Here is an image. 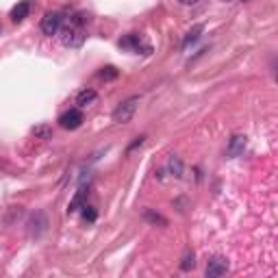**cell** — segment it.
I'll list each match as a JSON object with an SVG mask.
<instances>
[{
  "label": "cell",
  "instance_id": "6da1fadb",
  "mask_svg": "<svg viewBox=\"0 0 278 278\" xmlns=\"http://www.w3.org/2000/svg\"><path fill=\"white\" fill-rule=\"evenodd\" d=\"M137 109H139V96H131V98L122 100V103L113 109V122L128 124L133 118H135Z\"/></svg>",
  "mask_w": 278,
  "mask_h": 278
},
{
  "label": "cell",
  "instance_id": "5b68a950",
  "mask_svg": "<svg viewBox=\"0 0 278 278\" xmlns=\"http://www.w3.org/2000/svg\"><path fill=\"white\" fill-rule=\"evenodd\" d=\"M26 226H29V235H31V237L37 239V237H41V235L46 233V228H48V220H46V215L41 211H35V213H31Z\"/></svg>",
  "mask_w": 278,
  "mask_h": 278
},
{
  "label": "cell",
  "instance_id": "5bb4252c",
  "mask_svg": "<svg viewBox=\"0 0 278 278\" xmlns=\"http://www.w3.org/2000/svg\"><path fill=\"white\" fill-rule=\"evenodd\" d=\"M202 31H205V26H202V24L193 26V29H191V31H189V33H187V35H185V39H183V46H185V48H187V46H189V44H193V41H198V39H200Z\"/></svg>",
  "mask_w": 278,
  "mask_h": 278
},
{
  "label": "cell",
  "instance_id": "8992f818",
  "mask_svg": "<svg viewBox=\"0 0 278 278\" xmlns=\"http://www.w3.org/2000/svg\"><path fill=\"white\" fill-rule=\"evenodd\" d=\"M228 267H230V263H228V259L226 257H213L211 261L207 263V278H220V276H224L226 272H228Z\"/></svg>",
  "mask_w": 278,
  "mask_h": 278
},
{
  "label": "cell",
  "instance_id": "3957f363",
  "mask_svg": "<svg viewBox=\"0 0 278 278\" xmlns=\"http://www.w3.org/2000/svg\"><path fill=\"white\" fill-rule=\"evenodd\" d=\"M61 24H63L61 13H59V11H48L44 17H41L39 29H41V33H44V35L52 37V35H57L59 31H61Z\"/></svg>",
  "mask_w": 278,
  "mask_h": 278
},
{
  "label": "cell",
  "instance_id": "4fadbf2b",
  "mask_svg": "<svg viewBox=\"0 0 278 278\" xmlns=\"http://www.w3.org/2000/svg\"><path fill=\"white\" fill-rule=\"evenodd\" d=\"M196 267V254L191 252V250H187V252L183 254V259H180V270L183 272H189Z\"/></svg>",
  "mask_w": 278,
  "mask_h": 278
},
{
  "label": "cell",
  "instance_id": "7a4b0ae2",
  "mask_svg": "<svg viewBox=\"0 0 278 278\" xmlns=\"http://www.w3.org/2000/svg\"><path fill=\"white\" fill-rule=\"evenodd\" d=\"M83 41H85V31L78 29V26H63L61 29V44L66 48H81Z\"/></svg>",
  "mask_w": 278,
  "mask_h": 278
},
{
  "label": "cell",
  "instance_id": "30bf717a",
  "mask_svg": "<svg viewBox=\"0 0 278 278\" xmlns=\"http://www.w3.org/2000/svg\"><path fill=\"white\" fill-rule=\"evenodd\" d=\"M85 196H87V189H85V187H81V189L76 191V196L72 198V202H70L68 213H76L78 208H83V205H85Z\"/></svg>",
  "mask_w": 278,
  "mask_h": 278
},
{
  "label": "cell",
  "instance_id": "9c48e42d",
  "mask_svg": "<svg viewBox=\"0 0 278 278\" xmlns=\"http://www.w3.org/2000/svg\"><path fill=\"white\" fill-rule=\"evenodd\" d=\"M118 44H120V48L135 50V52H139V48H141V37H139L137 33H128L126 37H122Z\"/></svg>",
  "mask_w": 278,
  "mask_h": 278
},
{
  "label": "cell",
  "instance_id": "8fae6325",
  "mask_svg": "<svg viewBox=\"0 0 278 278\" xmlns=\"http://www.w3.org/2000/svg\"><path fill=\"white\" fill-rule=\"evenodd\" d=\"M96 89H83V91H78V96H76V104H78V109L81 106H87V104H91L96 100Z\"/></svg>",
  "mask_w": 278,
  "mask_h": 278
},
{
  "label": "cell",
  "instance_id": "ffe728a7",
  "mask_svg": "<svg viewBox=\"0 0 278 278\" xmlns=\"http://www.w3.org/2000/svg\"><path fill=\"white\" fill-rule=\"evenodd\" d=\"M180 4H185V7H191V4H198L200 0H178Z\"/></svg>",
  "mask_w": 278,
  "mask_h": 278
},
{
  "label": "cell",
  "instance_id": "52a82bcc",
  "mask_svg": "<svg viewBox=\"0 0 278 278\" xmlns=\"http://www.w3.org/2000/svg\"><path fill=\"white\" fill-rule=\"evenodd\" d=\"M245 146H248V137L245 135H233L228 141V148H226V156L228 159H237V156L243 155Z\"/></svg>",
  "mask_w": 278,
  "mask_h": 278
},
{
  "label": "cell",
  "instance_id": "ac0fdd59",
  "mask_svg": "<svg viewBox=\"0 0 278 278\" xmlns=\"http://www.w3.org/2000/svg\"><path fill=\"white\" fill-rule=\"evenodd\" d=\"M85 211H83V217H85L87 222H96V217H98V213L94 211V207H83Z\"/></svg>",
  "mask_w": 278,
  "mask_h": 278
},
{
  "label": "cell",
  "instance_id": "2e32d148",
  "mask_svg": "<svg viewBox=\"0 0 278 278\" xmlns=\"http://www.w3.org/2000/svg\"><path fill=\"white\" fill-rule=\"evenodd\" d=\"M33 135L37 139H52V126H48V124H39V126L33 128Z\"/></svg>",
  "mask_w": 278,
  "mask_h": 278
},
{
  "label": "cell",
  "instance_id": "277c9868",
  "mask_svg": "<svg viewBox=\"0 0 278 278\" xmlns=\"http://www.w3.org/2000/svg\"><path fill=\"white\" fill-rule=\"evenodd\" d=\"M85 122V115H83V111L78 109H70L66 111V113H61L59 115V126L61 128H66V131H76L81 124Z\"/></svg>",
  "mask_w": 278,
  "mask_h": 278
},
{
  "label": "cell",
  "instance_id": "ba28073f",
  "mask_svg": "<svg viewBox=\"0 0 278 278\" xmlns=\"http://www.w3.org/2000/svg\"><path fill=\"white\" fill-rule=\"evenodd\" d=\"M29 13H31V2L29 0H20V2L11 9V20L13 22H22V20L29 17Z\"/></svg>",
  "mask_w": 278,
  "mask_h": 278
},
{
  "label": "cell",
  "instance_id": "7c38bea8",
  "mask_svg": "<svg viewBox=\"0 0 278 278\" xmlns=\"http://www.w3.org/2000/svg\"><path fill=\"white\" fill-rule=\"evenodd\" d=\"M168 172L172 174L174 178H183L185 168H183V161H180L178 156H170V161H168Z\"/></svg>",
  "mask_w": 278,
  "mask_h": 278
},
{
  "label": "cell",
  "instance_id": "e0dca14e",
  "mask_svg": "<svg viewBox=\"0 0 278 278\" xmlns=\"http://www.w3.org/2000/svg\"><path fill=\"white\" fill-rule=\"evenodd\" d=\"M98 76L104 78V81H113V78L120 76V72H118V70H115L113 66H106V68H103V70L98 72Z\"/></svg>",
  "mask_w": 278,
  "mask_h": 278
},
{
  "label": "cell",
  "instance_id": "9a60e30c",
  "mask_svg": "<svg viewBox=\"0 0 278 278\" xmlns=\"http://www.w3.org/2000/svg\"><path fill=\"white\" fill-rule=\"evenodd\" d=\"M143 220L146 222H150V224H159V226H168V220H165L163 215H159V213H155V211H146L143 213Z\"/></svg>",
  "mask_w": 278,
  "mask_h": 278
},
{
  "label": "cell",
  "instance_id": "d6986e66",
  "mask_svg": "<svg viewBox=\"0 0 278 278\" xmlns=\"http://www.w3.org/2000/svg\"><path fill=\"white\" fill-rule=\"evenodd\" d=\"M143 141H146V137H137V139H135V141H133V143H131V146H128V152H131V150H135V148H137V146H141V143H143Z\"/></svg>",
  "mask_w": 278,
  "mask_h": 278
}]
</instances>
